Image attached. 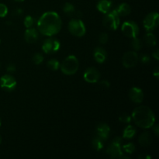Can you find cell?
Segmentation results:
<instances>
[{
    "mask_svg": "<svg viewBox=\"0 0 159 159\" xmlns=\"http://www.w3.org/2000/svg\"><path fill=\"white\" fill-rule=\"evenodd\" d=\"M61 26V19L57 12L52 11L44 12L37 22L38 31L47 37H53L58 34Z\"/></svg>",
    "mask_w": 159,
    "mask_h": 159,
    "instance_id": "obj_1",
    "label": "cell"
},
{
    "mask_svg": "<svg viewBox=\"0 0 159 159\" xmlns=\"http://www.w3.org/2000/svg\"><path fill=\"white\" fill-rule=\"evenodd\" d=\"M131 119L138 127L143 129L151 128L155 122V113L147 106L136 107L132 112Z\"/></svg>",
    "mask_w": 159,
    "mask_h": 159,
    "instance_id": "obj_2",
    "label": "cell"
},
{
    "mask_svg": "<svg viewBox=\"0 0 159 159\" xmlns=\"http://www.w3.org/2000/svg\"><path fill=\"white\" fill-rule=\"evenodd\" d=\"M62 73L66 75H72L75 74L79 68V62L77 57L74 55H69L60 65Z\"/></svg>",
    "mask_w": 159,
    "mask_h": 159,
    "instance_id": "obj_3",
    "label": "cell"
},
{
    "mask_svg": "<svg viewBox=\"0 0 159 159\" xmlns=\"http://www.w3.org/2000/svg\"><path fill=\"white\" fill-rule=\"evenodd\" d=\"M122 138L116 137L109 144L106 152L112 158H129L124 155L122 152Z\"/></svg>",
    "mask_w": 159,
    "mask_h": 159,
    "instance_id": "obj_4",
    "label": "cell"
},
{
    "mask_svg": "<svg viewBox=\"0 0 159 159\" xmlns=\"http://www.w3.org/2000/svg\"><path fill=\"white\" fill-rule=\"evenodd\" d=\"M103 26L106 28L110 30H116L120 26V16L115 10H110V12L106 13V16L103 18Z\"/></svg>",
    "mask_w": 159,
    "mask_h": 159,
    "instance_id": "obj_5",
    "label": "cell"
},
{
    "mask_svg": "<svg viewBox=\"0 0 159 159\" xmlns=\"http://www.w3.org/2000/svg\"><path fill=\"white\" fill-rule=\"evenodd\" d=\"M68 27L69 32L75 37H83L86 32L85 24L79 19H72L70 20Z\"/></svg>",
    "mask_w": 159,
    "mask_h": 159,
    "instance_id": "obj_6",
    "label": "cell"
},
{
    "mask_svg": "<svg viewBox=\"0 0 159 159\" xmlns=\"http://www.w3.org/2000/svg\"><path fill=\"white\" fill-rule=\"evenodd\" d=\"M121 30L126 37L132 39L138 37L140 32L138 25L135 22L131 21V20L124 22L121 26Z\"/></svg>",
    "mask_w": 159,
    "mask_h": 159,
    "instance_id": "obj_7",
    "label": "cell"
},
{
    "mask_svg": "<svg viewBox=\"0 0 159 159\" xmlns=\"http://www.w3.org/2000/svg\"><path fill=\"white\" fill-rule=\"evenodd\" d=\"M61 48V43L57 39L49 37L43 41L42 44V50L46 54H54L57 52Z\"/></svg>",
    "mask_w": 159,
    "mask_h": 159,
    "instance_id": "obj_8",
    "label": "cell"
},
{
    "mask_svg": "<svg viewBox=\"0 0 159 159\" xmlns=\"http://www.w3.org/2000/svg\"><path fill=\"white\" fill-rule=\"evenodd\" d=\"M159 23V16L156 12H150L144 19L143 25L145 30L148 32H152L156 29Z\"/></svg>",
    "mask_w": 159,
    "mask_h": 159,
    "instance_id": "obj_9",
    "label": "cell"
},
{
    "mask_svg": "<svg viewBox=\"0 0 159 159\" xmlns=\"http://www.w3.org/2000/svg\"><path fill=\"white\" fill-rule=\"evenodd\" d=\"M16 80L10 74H6L0 78V86L6 91H14L16 88Z\"/></svg>",
    "mask_w": 159,
    "mask_h": 159,
    "instance_id": "obj_10",
    "label": "cell"
},
{
    "mask_svg": "<svg viewBox=\"0 0 159 159\" xmlns=\"http://www.w3.org/2000/svg\"><path fill=\"white\" fill-rule=\"evenodd\" d=\"M139 57L135 51H128L125 53L122 57V64L126 68H134L137 65Z\"/></svg>",
    "mask_w": 159,
    "mask_h": 159,
    "instance_id": "obj_11",
    "label": "cell"
},
{
    "mask_svg": "<svg viewBox=\"0 0 159 159\" xmlns=\"http://www.w3.org/2000/svg\"><path fill=\"white\" fill-rule=\"evenodd\" d=\"M83 78L85 81H86L89 83H96L99 82L100 79V72L97 68L91 67L85 70Z\"/></svg>",
    "mask_w": 159,
    "mask_h": 159,
    "instance_id": "obj_12",
    "label": "cell"
},
{
    "mask_svg": "<svg viewBox=\"0 0 159 159\" xmlns=\"http://www.w3.org/2000/svg\"><path fill=\"white\" fill-rule=\"evenodd\" d=\"M96 136L100 138L101 139L106 141V140L108 139L109 136H110V127L106 123H99V124L96 127Z\"/></svg>",
    "mask_w": 159,
    "mask_h": 159,
    "instance_id": "obj_13",
    "label": "cell"
},
{
    "mask_svg": "<svg viewBox=\"0 0 159 159\" xmlns=\"http://www.w3.org/2000/svg\"><path fill=\"white\" fill-rule=\"evenodd\" d=\"M129 97L130 100L135 103H141L144 99V93L138 87H132L129 91Z\"/></svg>",
    "mask_w": 159,
    "mask_h": 159,
    "instance_id": "obj_14",
    "label": "cell"
},
{
    "mask_svg": "<svg viewBox=\"0 0 159 159\" xmlns=\"http://www.w3.org/2000/svg\"><path fill=\"white\" fill-rule=\"evenodd\" d=\"M39 38L38 30L35 28H27L24 33V39L28 43H34Z\"/></svg>",
    "mask_w": 159,
    "mask_h": 159,
    "instance_id": "obj_15",
    "label": "cell"
},
{
    "mask_svg": "<svg viewBox=\"0 0 159 159\" xmlns=\"http://www.w3.org/2000/svg\"><path fill=\"white\" fill-rule=\"evenodd\" d=\"M93 56H94L95 61H96L97 63L102 64L103 62H105L106 60H107V53L103 48L97 47V48H95Z\"/></svg>",
    "mask_w": 159,
    "mask_h": 159,
    "instance_id": "obj_16",
    "label": "cell"
},
{
    "mask_svg": "<svg viewBox=\"0 0 159 159\" xmlns=\"http://www.w3.org/2000/svg\"><path fill=\"white\" fill-rule=\"evenodd\" d=\"M113 2L111 0H99V2L97 3V9L102 13H107L111 9Z\"/></svg>",
    "mask_w": 159,
    "mask_h": 159,
    "instance_id": "obj_17",
    "label": "cell"
},
{
    "mask_svg": "<svg viewBox=\"0 0 159 159\" xmlns=\"http://www.w3.org/2000/svg\"><path fill=\"white\" fill-rule=\"evenodd\" d=\"M153 141V137L150 132H144L139 137V143L143 147H148Z\"/></svg>",
    "mask_w": 159,
    "mask_h": 159,
    "instance_id": "obj_18",
    "label": "cell"
},
{
    "mask_svg": "<svg viewBox=\"0 0 159 159\" xmlns=\"http://www.w3.org/2000/svg\"><path fill=\"white\" fill-rule=\"evenodd\" d=\"M115 10L116 11V12H117L120 16H126L129 15L130 13L131 8H130V5L126 2H124L120 4Z\"/></svg>",
    "mask_w": 159,
    "mask_h": 159,
    "instance_id": "obj_19",
    "label": "cell"
},
{
    "mask_svg": "<svg viewBox=\"0 0 159 159\" xmlns=\"http://www.w3.org/2000/svg\"><path fill=\"white\" fill-rule=\"evenodd\" d=\"M136 134V129L132 125H128L125 127L123 131V138L124 139H131Z\"/></svg>",
    "mask_w": 159,
    "mask_h": 159,
    "instance_id": "obj_20",
    "label": "cell"
},
{
    "mask_svg": "<svg viewBox=\"0 0 159 159\" xmlns=\"http://www.w3.org/2000/svg\"><path fill=\"white\" fill-rule=\"evenodd\" d=\"M92 146L96 151H100L104 147V141L99 137L96 136L92 140Z\"/></svg>",
    "mask_w": 159,
    "mask_h": 159,
    "instance_id": "obj_21",
    "label": "cell"
},
{
    "mask_svg": "<svg viewBox=\"0 0 159 159\" xmlns=\"http://www.w3.org/2000/svg\"><path fill=\"white\" fill-rule=\"evenodd\" d=\"M144 41H145L146 44L148 45L149 47H155L157 43L156 37L155 36V34L149 32L144 37Z\"/></svg>",
    "mask_w": 159,
    "mask_h": 159,
    "instance_id": "obj_22",
    "label": "cell"
},
{
    "mask_svg": "<svg viewBox=\"0 0 159 159\" xmlns=\"http://www.w3.org/2000/svg\"><path fill=\"white\" fill-rule=\"evenodd\" d=\"M47 66L51 71H57L60 68V63L57 59H50L47 62Z\"/></svg>",
    "mask_w": 159,
    "mask_h": 159,
    "instance_id": "obj_23",
    "label": "cell"
},
{
    "mask_svg": "<svg viewBox=\"0 0 159 159\" xmlns=\"http://www.w3.org/2000/svg\"><path fill=\"white\" fill-rule=\"evenodd\" d=\"M75 6L71 3L66 2L63 6V12L68 16H72L75 13Z\"/></svg>",
    "mask_w": 159,
    "mask_h": 159,
    "instance_id": "obj_24",
    "label": "cell"
},
{
    "mask_svg": "<svg viewBox=\"0 0 159 159\" xmlns=\"http://www.w3.org/2000/svg\"><path fill=\"white\" fill-rule=\"evenodd\" d=\"M131 48L134 50L135 51H140L142 48V42L140 40L139 38H138V37L133 38L131 41Z\"/></svg>",
    "mask_w": 159,
    "mask_h": 159,
    "instance_id": "obj_25",
    "label": "cell"
},
{
    "mask_svg": "<svg viewBox=\"0 0 159 159\" xmlns=\"http://www.w3.org/2000/svg\"><path fill=\"white\" fill-rule=\"evenodd\" d=\"M122 149L124 150V152L131 155V154H133L135 152V145L131 142L127 143V144H124L122 146Z\"/></svg>",
    "mask_w": 159,
    "mask_h": 159,
    "instance_id": "obj_26",
    "label": "cell"
},
{
    "mask_svg": "<svg viewBox=\"0 0 159 159\" xmlns=\"http://www.w3.org/2000/svg\"><path fill=\"white\" fill-rule=\"evenodd\" d=\"M23 23H24L25 27L26 28L32 27L34 24V17H32L31 16H26L24 19V21H23Z\"/></svg>",
    "mask_w": 159,
    "mask_h": 159,
    "instance_id": "obj_27",
    "label": "cell"
},
{
    "mask_svg": "<svg viewBox=\"0 0 159 159\" xmlns=\"http://www.w3.org/2000/svg\"><path fill=\"white\" fill-rule=\"evenodd\" d=\"M32 61L35 65H40L43 61V56L40 53H37L33 56Z\"/></svg>",
    "mask_w": 159,
    "mask_h": 159,
    "instance_id": "obj_28",
    "label": "cell"
},
{
    "mask_svg": "<svg viewBox=\"0 0 159 159\" xmlns=\"http://www.w3.org/2000/svg\"><path fill=\"white\" fill-rule=\"evenodd\" d=\"M131 120V116L126 113L121 114L119 117L120 122L123 123V124H129V123H130Z\"/></svg>",
    "mask_w": 159,
    "mask_h": 159,
    "instance_id": "obj_29",
    "label": "cell"
},
{
    "mask_svg": "<svg viewBox=\"0 0 159 159\" xmlns=\"http://www.w3.org/2000/svg\"><path fill=\"white\" fill-rule=\"evenodd\" d=\"M8 14V7L3 3H0V17H5Z\"/></svg>",
    "mask_w": 159,
    "mask_h": 159,
    "instance_id": "obj_30",
    "label": "cell"
},
{
    "mask_svg": "<svg viewBox=\"0 0 159 159\" xmlns=\"http://www.w3.org/2000/svg\"><path fill=\"white\" fill-rule=\"evenodd\" d=\"M109 40V36L107 33H102L100 34L99 37V43H102V44H105V43H107Z\"/></svg>",
    "mask_w": 159,
    "mask_h": 159,
    "instance_id": "obj_31",
    "label": "cell"
},
{
    "mask_svg": "<svg viewBox=\"0 0 159 159\" xmlns=\"http://www.w3.org/2000/svg\"><path fill=\"white\" fill-rule=\"evenodd\" d=\"M140 60H141V61L142 62V63L148 64L150 62L151 59L150 57H149L148 55H147V54H141V57H140Z\"/></svg>",
    "mask_w": 159,
    "mask_h": 159,
    "instance_id": "obj_32",
    "label": "cell"
},
{
    "mask_svg": "<svg viewBox=\"0 0 159 159\" xmlns=\"http://www.w3.org/2000/svg\"><path fill=\"white\" fill-rule=\"evenodd\" d=\"M16 70V68L15 65H14V64H12V63L9 64V65L6 66V71H7L9 73L14 72Z\"/></svg>",
    "mask_w": 159,
    "mask_h": 159,
    "instance_id": "obj_33",
    "label": "cell"
},
{
    "mask_svg": "<svg viewBox=\"0 0 159 159\" xmlns=\"http://www.w3.org/2000/svg\"><path fill=\"white\" fill-rule=\"evenodd\" d=\"M99 84H100V85L102 87H103V88H106V89H108L110 88V82H109L108 80H102L100 82H99Z\"/></svg>",
    "mask_w": 159,
    "mask_h": 159,
    "instance_id": "obj_34",
    "label": "cell"
},
{
    "mask_svg": "<svg viewBox=\"0 0 159 159\" xmlns=\"http://www.w3.org/2000/svg\"><path fill=\"white\" fill-rule=\"evenodd\" d=\"M152 56H153V57L155 59H156V60H158V59H159V51H158V49H156L155 51H154L153 54H152Z\"/></svg>",
    "mask_w": 159,
    "mask_h": 159,
    "instance_id": "obj_35",
    "label": "cell"
},
{
    "mask_svg": "<svg viewBox=\"0 0 159 159\" xmlns=\"http://www.w3.org/2000/svg\"><path fill=\"white\" fill-rule=\"evenodd\" d=\"M153 132L155 133V134L156 136H158V134H159V127L158 125H153Z\"/></svg>",
    "mask_w": 159,
    "mask_h": 159,
    "instance_id": "obj_36",
    "label": "cell"
},
{
    "mask_svg": "<svg viewBox=\"0 0 159 159\" xmlns=\"http://www.w3.org/2000/svg\"><path fill=\"white\" fill-rule=\"evenodd\" d=\"M153 75H154V76H155V77L156 78V79H158V76H159V69H158V68H155V71H154Z\"/></svg>",
    "mask_w": 159,
    "mask_h": 159,
    "instance_id": "obj_37",
    "label": "cell"
},
{
    "mask_svg": "<svg viewBox=\"0 0 159 159\" xmlns=\"http://www.w3.org/2000/svg\"><path fill=\"white\" fill-rule=\"evenodd\" d=\"M1 143H2V137L1 135H0V144H1Z\"/></svg>",
    "mask_w": 159,
    "mask_h": 159,
    "instance_id": "obj_38",
    "label": "cell"
},
{
    "mask_svg": "<svg viewBox=\"0 0 159 159\" xmlns=\"http://www.w3.org/2000/svg\"><path fill=\"white\" fill-rule=\"evenodd\" d=\"M15 1H17V2H23L24 0H15Z\"/></svg>",
    "mask_w": 159,
    "mask_h": 159,
    "instance_id": "obj_39",
    "label": "cell"
},
{
    "mask_svg": "<svg viewBox=\"0 0 159 159\" xmlns=\"http://www.w3.org/2000/svg\"><path fill=\"white\" fill-rule=\"evenodd\" d=\"M0 127H1V119H0Z\"/></svg>",
    "mask_w": 159,
    "mask_h": 159,
    "instance_id": "obj_40",
    "label": "cell"
}]
</instances>
